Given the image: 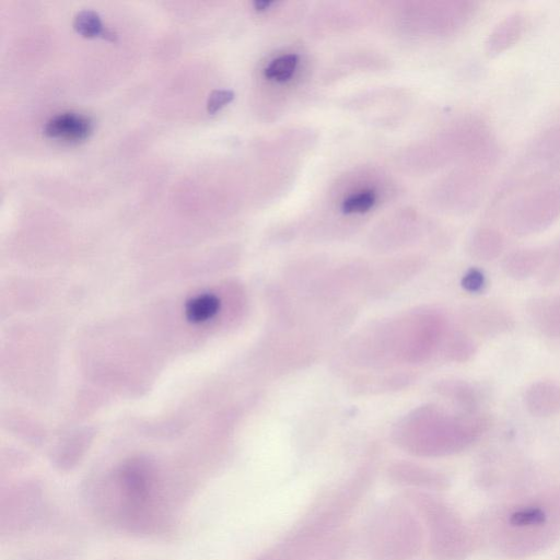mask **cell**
Listing matches in <instances>:
<instances>
[{
  "instance_id": "cell-11",
  "label": "cell",
  "mask_w": 560,
  "mask_h": 560,
  "mask_svg": "<svg viewBox=\"0 0 560 560\" xmlns=\"http://www.w3.org/2000/svg\"><path fill=\"white\" fill-rule=\"evenodd\" d=\"M299 63L297 54H287L276 58L264 70L266 78L275 80L277 83H285L294 76Z\"/></svg>"
},
{
  "instance_id": "cell-5",
  "label": "cell",
  "mask_w": 560,
  "mask_h": 560,
  "mask_svg": "<svg viewBox=\"0 0 560 560\" xmlns=\"http://www.w3.org/2000/svg\"><path fill=\"white\" fill-rule=\"evenodd\" d=\"M550 248H528L510 252L504 262L505 274L515 280H525L539 274Z\"/></svg>"
},
{
  "instance_id": "cell-15",
  "label": "cell",
  "mask_w": 560,
  "mask_h": 560,
  "mask_svg": "<svg viewBox=\"0 0 560 560\" xmlns=\"http://www.w3.org/2000/svg\"><path fill=\"white\" fill-rule=\"evenodd\" d=\"M233 99H235V92L231 90H214L210 93L207 100V111L210 114H215L220 109H223L225 105L229 104Z\"/></svg>"
},
{
  "instance_id": "cell-12",
  "label": "cell",
  "mask_w": 560,
  "mask_h": 560,
  "mask_svg": "<svg viewBox=\"0 0 560 560\" xmlns=\"http://www.w3.org/2000/svg\"><path fill=\"white\" fill-rule=\"evenodd\" d=\"M547 515L545 510L540 507H527L512 512L509 517V524L513 528H539L546 523Z\"/></svg>"
},
{
  "instance_id": "cell-17",
  "label": "cell",
  "mask_w": 560,
  "mask_h": 560,
  "mask_svg": "<svg viewBox=\"0 0 560 560\" xmlns=\"http://www.w3.org/2000/svg\"><path fill=\"white\" fill-rule=\"evenodd\" d=\"M273 4L274 2H271V0H256V2L253 3V6L256 11H260V13H262V11L267 10Z\"/></svg>"
},
{
  "instance_id": "cell-7",
  "label": "cell",
  "mask_w": 560,
  "mask_h": 560,
  "mask_svg": "<svg viewBox=\"0 0 560 560\" xmlns=\"http://www.w3.org/2000/svg\"><path fill=\"white\" fill-rule=\"evenodd\" d=\"M529 313L536 328L544 335L560 338V297L534 299Z\"/></svg>"
},
{
  "instance_id": "cell-8",
  "label": "cell",
  "mask_w": 560,
  "mask_h": 560,
  "mask_svg": "<svg viewBox=\"0 0 560 560\" xmlns=\"http://www.w3.org/2000/svg\"><path fill=\"white\" fill-rule=\"evenodd\" d=\"M504 250V235L495 228L485 227L477 230L471 241V252L474 258L480 261H495Z\"/></svg>"
},
{
  "instance_id": "cell-13",
  "label": "cell",
  "mask_w": 560,
  "mask_h": 560,
  "mask_svg": "<svg viewBox=\"0 0 560 560\" xmlns=\"http://www.w3.org/2000/svg\"><path fill=\"white\" fill-rule=\"evenodd\" d=\"M560 280V241L554 248H550L545 264L540 272V283L552 286Z\"/></svg>"
},
{
  "instance_id": "cell-10",
  "label": "cell",
  "mask_w": 560,
  "mask_h": 560,
  "mask_svg": "<svg viewBox=\"0 0 560 560\" xmlns=\"http://www.w3.org/2000/svg\"><path fill=\"white\" fill-rule=\"evenodd\" d=\"M75 30L86 38L102 37L114 40L115 35L105 29L100 16L93 10H81L74 19Z\"/></svg>"
},
{
  "instance_id": "cell-1",
  "label": "cell",
  "mask_w": 560,
  "mask_h": 560,
  "mask_svg": "<svg viewBox=\"0 0 560 560\" xmlns=\"http://www.w3.org/2000/svg\"><path fill=\"white\" fill-rule=\"evenodd\" d=\"M560 171V123L547 128L524 151L494 196L493 206L506 198L538 188Z\"/></svg>"
},
{
  "instance_id": "cell-16",
  "label": "cell",
  "mask_w": 560,
  "mask_h": 560,
  "mask_svg": "<svg viewBox=\"0 0 560 560\" xmlns=\"http://www.w3.org/2000/svg\"><path fill=\"white\" fill-rule=\"evenodd\" d=\"M462 285L470 293H478L485 288L486 277L481 271L471 270L464 276Z\"/></svg>"
},
{
  "instance_id": "cell-2",
  "label": "cell",
  "mask_w": 560,
  "mask_h": 560,
  "mask_svg": "<svg viewBox=\"0 0 560 560\" xmlns=\"http://www.w3.org/2000/svg\"><path fill=\"white\" fill-rule=\"evenodd\" d=\"M560 218V180L522 193L505 213L507 228L517 236L540 233Z\"/></svg>"
},
{
  "instance_id": "cell-3",
  "label": "cell",
  "mask_w": 560,
  "mask_h": 560,
  "mask_svg": "<svg viewBox=\"0 0 560 560\" xmlns=\"http://www.w3.org/2000/svg\"><path fill=\"white\" fill-rule=\"evenodd\" d=\"M529 28V19L522 13H513L501 20L489 33L486 52L490 56L503 54L516 46Z\"/></svg>"
},
{
  "instance_id": "cell-6",
  "label": "cell",
  "mask_w": 560,
  "mask_h": 560,
  "mask_svg": "<svg viewBox=\"0 0 560 560\" xmlns=\"http://www.w3.org/2000/svg\"><path fill=\"white\" fill-rule=\"evenodd\" d=\"M92 122L83 114L67 112L53 116L44 126V134L51 138L79 142L92 132Z\"/></svg>"
},
{
  "instance_id": "cell-4",
  "label": "cell",
  "mask_w": 560,
  "mask_h": 560,
  "mask_svg": "<svg viewBox=\"0 0 560 560\" xmlns=\"http://www.w3.org/2000/svg\"><path fill=\"white\" fill-rule=\"evenodd\" d=\"M528 412L538 418H551L560 413V384L554 381H538L530 385L524 394Z\"/></svg>"
},
{
  "instance_id": "cell-9",
  "label": "cell",
  "mask_w": 560,
  "mask_h": 560,
  "mask_svg": "<svg viewBox=\"0 0 560 560\" xmlns=\"http://www.w3.org/2000/svg\"><path fill=\"white\" fill-rule=\"evenodd\" d=\"M220 309V300L212 294L196 296L186 303L185 315L192 323H204L213 319Z\"/></svg>"
},
{
  "instance_id": "cell-14",
  "label": "cell",
  "mask_w": 560,
  "mask_h": 560,
  "mask_svg": "<svg viewBox=\"0 0 560 560\" xmlns=\"http://www.w3.org/2000/svg\"><path fill=\"white\" fill-rule=\"evenodd\" d=\"M377 201L376 193L364 191L346 198L342 205L345 214H363L368 212Z\"/></svg>"
}]
</instances>
